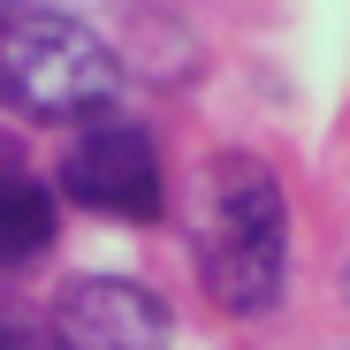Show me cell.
I'll return each instance as SVG.
<instances>
[{"label":"cell","mask_w":350,"mask_h":350,"mask_svg":"<svg viewBox=\"0 0 350 350\" xmlns=\"http://www.w3.org/2000/svg\"><path fill=\"white\" fill-rule=\"evenodd\" d=\"M0 350H38V335H31L23 320H8V312H0Z\"/></svg>","instance_id":"cell-6"},{"label":"cell","mask_w":350,"mask_h":350,"mask_svg":"<svg viewBox=\"0 0 350 350\" xmlns=\"http://www.w3.org/2000/svg\"><path fill=\"white\" fill-rule=\"evenodd\" d=\"M53 244V198L31 183L23 167H0V274L38 259Z\"/></svg>","instance_id":"cell-5"},{"label":"cell","mask_w":350,"mask_h":350,"mask_svg":"<svg viewBox=\"0 0 350 350\" xmlns=\"http://www.w3.org/2000/svg\"><path fill=\"white\" fill-rule=\"evenodd\" d=\"M62 198L99 213V221H160L167 213V175H160V145L137 122L92 114L77 122L69 152H62Z\"/></svg>","instance_id":"cell-3"},{"label":"cell","mask_w":350,"mask_h":350,"mask_svg":"<svg viewBox=\"0 0 350 350\" xmlns=\"http://www.w3.org/2000/svg\"><path fill=\"white\" fill-rule=\"evenodd\" d=\"M198 282L228 320H259L289 289V198L282 175L252 152H221L198 183V221H191Z\"/></svg>","instance_id":"cell-1"},{"label":"cell","mask_w":350,"mask_h":350,"mask_svg":"<svg viewBox=\"0 0 350 350\" xmlns=\"http://www.w3.org/2000/svg\"><path fill=\"white\" fill-rule=\"evenodd\" d=\"M342 289H350V274H342Z\"/></svg>","instance_id":"cell-7"},{"label":"cell","mask_w":350,"mask_h":350,"mask_svg":"<svg viewBox=\"0 0 350 350\" xmlns=\"http://www.w3.org/2000/svg\"><path fill=\"white\" fill-rule=\"evenodd\" d=\"M46 342L53 350H167L175 312H167L160 289H145L130 274H84L53 297Z\"/></svg>","instance_id":"cell-4"},{"label":"cell","mask_w":350,"mask_h":350,"mask_svg":"<svg viewBox=\"0 0 350 350\" xmlns=\"http://www.w3.org/2000/svg\"><path fill=\"white\" fill-rule=\"evenodd\" d=\"M122 99V62L114 46L46 0H8L0 8V107L23 122H92Z\"/></svg>","instance_id":"cell-2"}]
</instances>
